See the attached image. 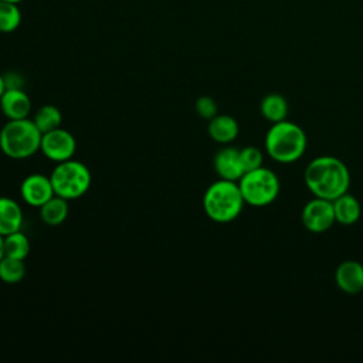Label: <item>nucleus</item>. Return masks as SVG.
<instances>
[{"label":"nucleus","mask_w":363,"mask_h":363,"mask_svg":"<svg viewBox=\"0 0 363 363\" xmlns=\"http://www.w3.org/2000/svg\"><path fill=\"white\" fill-rule=\"evenodd\" d=\"M305 184L315 197L332 201L347 193L350 173L340 159L335 156H319L306 166Z\"/></svg>","instance_id":"1"},{"label":"nucleus","mask_w":363,"mask_h":363,"mask_svg":"<svg viewBox=\"0 0 363 363\" xmlns=\"http://www.w3.org/2000/svg\"><path fill=\"white\" fill-rule=\"evenodd\" d=\"M308 139L303 129L289 121L272 123L265 136V150L278 163H294L306 150Z\"/></svg>","instance_id":"2"},{"label":"nucleus","mask_w":363,"mask_h":363,"mask_svg":"<svg viewBox=\"0 0 363 363\" xmlns=\"http://www.w3.org/2000/svg\"><path fill=\"white\" fill-rule=\"evenodd\" d=\"M240 186L237 182L220 179L210 184L203 196V208L207 217L216 223L235 220L244 207Z\"/></svg>","instance_id":"3"},{"label":"nucleus","mask_w":363,"mask_h":363,"mask_svg":"<svg viewBox=\"0 0 363 363\" xmlns=\"http://www.w3.org/2000/svg\"><path fill=\"white\" fill-rule=\"evenodd\" d=\"M41 138L33 119H10L0 130V150L10 159H27L40 150Z\"/></svg>","instance_id":"4"},{"label":"nucleus","mask_w":363,"mask_h":363,"mask_svg":"<svg viewBox=\"0 0 363 363\" xmlns=\"http://www.w3.org/2000/svg\"><path fill=\"white\" fill-rule=\"evenodd\" d=\"M50 179L55 194L67 200L82 197L89 190L92 182L88 166L74 157L57 163Z\"/></svg>","instance_id":"5"},{"label":"nucleus","mask_w":363,"mask_h":363,"mask_svg":"<svg viewBox=\"0 0 363 363\" xmlns=\"http://www.w3.org/2000/svg\"><path fill=\"white\" fill-rule=\"evenodd\" d=\"M237 183L244 201L252 207H265L271 204L279 193L278 176L262 166L245 172Z\"/></svg>","instance_id":"6"},{"label":"nucleus","mask_w":363,"mask_h":363,"mask_svg":"<svg viewBox=\"0 0 363 363\" xmlns=\"http://www.w3.org/2000/svg\"><path fill=\"white\" fill-rule=\"evenodd\" d=\"M40 150L48 160L60 163L74 157L77 150V140L69 130L60 126L43 133Z\"/></svg>","instance_id":"7"},{"label":"nucleus","mask_w":363,"mask_h":363,"mask_svg":"<svg viewBox=\"0 0 363 363\" xmlns=\"http://www.w3.org/2000/svg\"><path fill=\"white\" fill-rule=\"evenodd\" d=\"M301 218H302L303 227L308 231L318 233V234L325 233L336 221L333 203L326 199L315 197L303 206Z\"/></svg>","instance_id":"8"},{"label":"nucleus","mask_w":363,"mask_h":363,"mask_svg":"<svg viewBox=\"0 0 363 363\" xmlns=\"http://www.w3.org/2000/svg\"><path fill=\"white\" fill-rule=\"evenodd\" d=\"M20 194L26 204L40 208L45 201H48L55 194V191L50 176L33 173L21 182Z\"/></svg>","instance_id":"9"},{"label":"nucleus","mask_w":363,"mask_h":363,"mask_svg":"<svg viewBox=\"0 0 363 363\" xmlns=\"http://www.w3.org/2000/svg\"><path fill=\"white\" fill-rule=\"evenodd\" d=\"M0 109L9 121L28 118L31 99L23 88H6L0 98Z\"/></svg>","instance_id":"10"},{"label":"nucleus","mask_w":363,"mask_h":363,"mask_svg":"<svg viewBox=\"0 0 363 363\" xmlns=\"http://www.w3.org/2000/svg\"><path fill=\"white\" fill-rule=\"evenodd\" d=\"M335 282L345 294L356 295L363 291V265L354 259L343 261L335 272Z\"/></svg>","instance_id":"11"},{"label":"nucleus","mask_w":363,"mask_h":363,"mask_svg":"<svg viewBox=\"0 0 363 363\" xmlns=\"http://www.w3.org/2000/svg\"><path fill=\"white\" fill-rule=\"evenodd\" d=\"M213 164L216 173L220 176V179L224 180L238 182L244 174V169L240 160V150L233 146L220 149L214 156Z\"/></svg>","instance_id":"12"},{"label":"nucleus","mask_w":363,"mask_h":363,"mask_svg":"<svg viewBox=\"0 0 363 363\" xmlns=\"http://www.w3.org/2000/svg\"><path fill=\"white\" fill-rule=\"evenodd\" d=\"M23 210L20 204L11 197H0V235L21 230Z\"/></svg>","instance_id":"13"},{"label":"nucleus","mask_w":363,"mask_h":363,"mask_svg":"<svg viewBox=\"0 0 363 363\" xmlns=\"http://www.w3.org/2000/svg\"><path fill=\"white\" fill-rule=\"evenodd\" d=\"M207 130H208L210 138L214 142L227 145L238 136L240 126H238V122L233 116L217 113L214 118L210 119Z\"/></svg>","instance_id":"14"},{"label":"nucleus","mask_w":363,"mask_h":363,"mask_svg":"<svg viewBox=\"0 0 363 363\" xmlns=\"http://www.w3.org/2000/svg\"><path fill=\"white\" fill-rule=\"evenodd\" d=\"M332 203L335 210V218L337 223L343 225H352L360 218V214H362L360 203L352 194L345 193L337 199L332 200Z\"/></svg>","instance_id":"15"},{"label":"nucleus","mask_w":363,"mask_h":363,"mask_svg":"<svg viewBox=\"0 0 363 363\" xmlns=\"http://www.w3.org/2000/svg\"><path fill=\"white\" fill-rule=\"evenodd\" d=\"M68 200L54 194L40 207V217L47 225H60L68 217Z\"/></svg>","instance_id":"16"},{"label":"nucleus","mask_w":363,"mask_h":363,"mask_svg":"<svg viewBox=\"0 0 363 363\" xmlns=\"http://www.w3.org/2000/svg\"><path fill=\"white\" fill-rule=\"evenodd\" d=\"M259 111H261V115L267 121H269L272 123H277V122H281V121L286 119L289 106H288L286 99L282 95L268 94L261 99Z\"/></svg>","instance_id":"17"},{"label":"nucleus","mask_w":363,"mask_h":363,"mask_svg":"<svg viewBox=\"0 0 363 363\" xmlns=\"http://www.w3.org/2000/svg\"><path fill=\"white\" fill-rule=\"evenodd\" d=\"M33 121L37 125V128L41 130V133H45L61 126L62 113L55 105L47 104L37 109V112L33 116Z\"/></svg>","instance_id":"18"},{"label":"nucleus","mask_w":363,"mask_h":363,"mask_svg":"<svg viewBox=\"0 0 363 363\" xmlns=\"http://www.w3.org/2000/svg\"><path fill=\"white\" fill-rule=\"evenodd\" d=\"M28 254H30V241L21 230L4 235V255L6 257L26 259Z\"/></svg>","instance_id":"19"},{"label":"nucleus","mask_w":363,"mask_h":363,"mask_svg":"<svg viewBox=\"0 0 363 363\" xmlns=\"http://www.w3.org/2000/svg\"><path fill=\"white\" fill-rule=\"evenodd\" d=\"M26 275L24 259L3 257L0 259V279L6 284H17Z\"/></svg>","instance_id":"20"},{"label":"nucleus","mask_w":363,"mask_h":363,"mask_svg":"<svg viewBox=\"0 0 363 363\" xmlns=\"http://www.w3.org/2000/svg\"><path fill=\"white\" fill-rule=\"evenodd\" d=\"M21 11L16 3L0 0V33H13L20 27Z\"/></svg>","instance_id":"21"},{"label":"nucleus","mask_w":363,"mask_h":363,"mask_svg":"<svg viewBox=\"0 0 363 363\" xmlns=\"http://www.w3.org/2000/svg\"><path fill=\"white\" fill-rule=\"evenodd\" d=\"M240 160H241V164H242V169H244V173H245V172L261 167L264 156H262V152L258 147L247 146V147L240 150Z\"/></svg>","instance_id":"22"},{"label":"nucleus","mask_w":363,"mask_h":363,"mask_svg":"<svg viewBox=\"0 0 363 363\" xmlns=\"http://www.w3.org/2000/svg\"><path fill=\"white\" fill-rule=\"evenodd\" d=\"M194 108H196V112L204 118V119H211L214 118L217 113H218V106H217V102L211 98V96H200L196 104H194Z\"/></svg>","instance_id":"23"},{"label":"nucleus","mask_w":363,"mask_h":363,"mask_svg":"<svg viewBox=\"0 0 363 363\" xmlns=\"http://www.w3.org/2000/svg\"><path fill=\"white\" fill-rule=\"evenodd\" d=\"M6 88H23V78L17 72H7L3 75Z\"/></svg>","instance_id":"24"},{"label":"nucleus","mask_w":363,"mask_h":363,"mask_svg":"<svg viewBox=\"0 0 363 363\" xmlns=\"http://www.w3.org/2000/svg\"><path fill=\"white\" fill-rule=\"evenodd\" d=\"M4 257V237L0 235V259Z\"/></svg>","instance_id":"25"},{"label":"nucleus","mask_w":363,"mask_h":363,"mask_svg":"<svg viewBox=\"0 0 363 363\" xmlns=\"http://www.w3.org/2000/svg\"><path fill=\"white\" fill-rule=\"evenodd\" d=\"M4 89H6V85H4V78H3V75L0 74V98H1V95H3V92H4Z\"/></svg>","instance_id":"26"},{"label":"nucleus","mask_w":363,"mask_h":363,"mask_svg":"<svg viewBox=\"0 0 363 363\" xmlns=\"http://www.w3.org/2000/svg\"><path fill=\"white\" fill-rule=\"evenodd\" d=\"M4 1H10V3H16V4H18V3H21L23 0H4Z\"/></svg>","instance_id":"27"}]
</instances>
